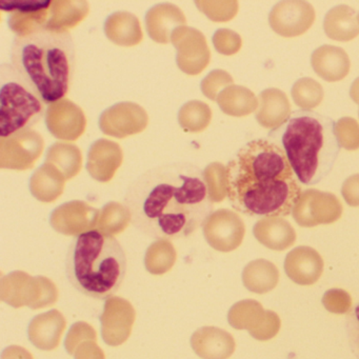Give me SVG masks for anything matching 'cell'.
<instances>
[{
	"label": "cell",
	"instance_id": "22",
	"mask_svg": "<svg viewBox=\"0 0 359 359\" xmlns=\"http://www.w3.org/2000/svg\"><path fill=\"white\" fill-rule=\"evenodd\" d=\"M346 331L351 351L359 359V304H355L346 314Z\"/></svg>",
	"mask_w": 359,
	"mask_h": 359
},
{
	"label": "cell",
	"instance_id": "21",
	"mask_svg": "<svg viewBox=\"0 0 359 359\" xmlns=\"http://www.w3.org/2000/svg\"><path fill=\"white\" fill-rule=\"evenodd\" d=\"M230 85H233V79L230 76V74H228L226 71L217 70L212 72L205 79L201 87H203V92L208 97L215 100L218 97V92Z\"/></svg>",
	"mask_w": 359,
	"mask_h": 359
},
{
	"label": "cell",
	"instance_id": "12",
	"mask_svg": "<svg viewBox=\"0 0 359 359\" xmlns=\"http://www.w3.org/2000/svg\"><path fill=\"white\" fill-rule=\"evenodd\" d=\"M289 98L278 89H266L259 94L256 119L266 129H277L291 115Z\"/></svg>",
	"mask_w": 359,
	"mask_h": 359
},
{
	"label": "cell",
	"instance_id": "26",
	"mask_svg": "<svg viewBox=\"0 0 359 359\" xmlns=\"http://www.w3.org/2000/svg\"><path fill=\"white\" fill-rule=\"evenodd\" d=\"M358 22H359V13H358Z\"/></svg>",
	"mask_w": 359,
	"mask_h": 359
},
{
	"label": "cell",
	"instance_id": "5",
	"mask_svg": "<svg viewBox=\"0 0 359 359\" xmlns=\"http://www.w3.org/2000/svg\"><path fill=\"white\" fill-rule=\"evenodd\" d=\"M128 260L125 250L111 233L91 229L74 237L67 252V279L87 297L106 300L125 280Z\"/></svg>",
	"mask_w": 359,
	"mask_h": 359
},
{
	"label": "cell",
	"instance_id": "7",
	"mask_svg": "<svg viewBox=\"0 0 359 359\" xmlns=\"http://www.w3.org/2000/svg\"><path fill=\"white\" fill-rule=\"evenodd\" d=\"M315 18L314 8L306 1H281L271 11L269 24L275 33L290 39L304 34Z\"/></svg>",
	"mask_w": 359,
	"mask_h": 359
},
{
	"label": "cell",
	"instance_id": "24",
	"mask_svg": "<svg viewBox=\"0 0 359 359\" xmlns=\"http://www.w3.org/2000/svg\"><path fill=\"white\" fill-rule=\"evenodd\" d=\"M344 198L352 205H359V175L352 176L344 186Z\"/></svg>",
	"mask_w": 359,
	"mask_h": 359
},
{
	"label": "cell",
	"instance_id": "13",
	"mask_svg": "<svg viewBox=\"0 0 359 359\" xmlns=\"http://www.w3.org/2000/svg\"><path fill=\"white\" fill-rule=\"evenodd\" d=\"M323 30L333 41L342 43L353 41L359 35L358 13L348 6L334 7L325 15Z\"/></svg>",
	"mask_w": 359,
	"mask_h": 359
},
{
	"label": "cell",
	"instance_id": "18",
	"mask_svg": "<svg viewBox=\"0 0 359 359\" xmlns=\"http://www.w3.org/2000/svg\"><path fill=\"white\" fill-rule=\"evenodd\" d=\"M335 130L341 148L348 151H354L359 148V125L354 118H340L336 123Z\"/></svg>",
	"mask_w": 359,
	"mask_h": 359
},
{
	"label": "cell",
	"instance_id": "3",
	"mask_svg": "<svg viewBox=\"0 0 359 359\" xmlns=\"http://www.w3.org/2000/svg\"><path fill=\"white\" fill-rule=\"evenodd\" d=\"M10 67L45 104L65 100L74 75L72 35L69 31L48 28L16 35L10 52Z\"/></svg>",
	"mask_w": 359,
	"mask_h": 359
},
{
	"label": "cell",
	"instance_id": "20",
	"mask_svg": "<svg viewBox=\"0 0 359 359\" xmlns=\"http://www.w3.org/2000/svg\"><path fill=\"white\" fill-rule=\"evenodd\" d=\"M214 45L219 53L224 55H233L241 50L243 41L237 33L222 29L214 35Z\"/></svg>",
	"mask_w": 359,
	"mask_h": 359
},
{
	"label": "cell",
	"instance_id": "2",
	"mask_svg": "<svg viewBox=\"0 0 359 359\" xmlns=\"http://www.w3.org/2000/svg\"><path fill=\"white\" fill-rule=\"evenodd\" d=\"M226 190L237 212L266 218L289 215L302 195L283 149L264 140L248 142L229 161Z\"/></svg>",
	"mask_w": 359,
	"mask_h": 359
},
{
	"label": "cell",
	"instance_id": "6",
	"mask_svg": "<svg viewBox=\"0 0 359 359\" xmlns=\"http://www.w3.org/2000/svg\"><path fill=\"white\" fill-rule=\"evenodd\" d=\"M45 102L16 77L10 65L1 66L0 138L30 129L45 115Z\"/></svg>",
	"mask_w": 359,
	"mask_h": 359
},
{
	"label": "cell",
	"instance_id": "11",
	"mask_svg": "<svg viewBox=\"0 0 359 359\" xmlns=\"http://www.w3.org/2000/svg\"><path fill=\"white\" fill-rule=\"evenodd\" d=\"M313 70L329 83L341 81L350 72L351 62L344 49L325 45L313 52L311 57Z\"/></svg>",
	"mask_w": 359,
	"mask_h": 359
},
{
	"label": "cell",
	"instance_id": "16",
	"mask_svg": "<svg viewBox=\"0 0 359 359\" xmlns=\"http://www.w3.org/2000/svg\"><path fill=\"white\" fill-rule=\"evenodd\" d=\"M218 104L231 116H248L258 109V100L251 90L241 86H231L220 92Z\"/></svg>",
	"mask_w": 359,
	"mask_h": 359
},
{
	"label": "cell",
	"instance_id": "9",
	"mask_svg": "<svg viewBox=\"0 0 359 359\" xmlns=\"http://www.w3.org/2000/svg\"><path fill=\"white\" fill-rule=\"evenodd\" d=\"M340 213L341 207L335 196L317 191L302 193L293 210L294 217L302 226L334 222L339 217Z\"/></svg>",
	"mask_w": 359,
	"mask_h": 359
},
{
	"label": "cell",
	"instance_id": "15",
	"mask_svg": "<svg viewBox=\"0 0 359 359\" xmlns=\"http://www.w3.org/2000/svg\"><path fill=\"white\" fill-rule=\"evenodd\" d=\"M37 317L31 323L29 336L31 341L41 350H53L60 342V335L64 331L65 321L60 315Z\"/></svg>",
	"mask_w": 359,
	"mask_h": 359
},
{
	"label": "cell",
	"instance_id": "14",
	"mask_svg": "<svg viewBox=\"0 0 359 359\" xmlns=\"http://www.w3.org/2000/svg\"><path fill=\"white\" fill-rule=\"evenodd\" d=\"M192 346L203 358L226 359L234 351V340L222 330L205 327L193 335Z\"/></svg>",
	"mask_w": 359,
	"mask_h": 359
},
{
	"label": "cell",
	"instance_id": "25",
	"mask_svg": "<svg viewBox=\"0 0 359 359\" xmlns=\"http://www.w3.org/2000/svg\"><path fill=\"white\" fill-rule=\"evenodd\" d=\"M350 96L353 102L359 107V77L355 79L354 83H352V87L350 89Z\"/></svg>",
	"mask_w": 359,
	"mask_h": 359
},
{
	"label": "cell",
	"instance_id": "19",
	"mask_svg": "<svg viewBox=\"0 0 359 359\" xmlns=\"http://www.w3.org/2000/svg\"><path fill=\"white\" fill-rule=\"evenodd\" d=\"M52 3L50 0H1L0 1V9L8 13L13 12H20V13H27V12L43 11V10L51 8Z\"/></svg>",
	"mask_w": 359,
	"mask_h": 359
},
{
	"label": "cell",
	"instance_id": "17",
	"mask_svg": "<svg viewBox=\"0 0 359 359\" xmlns=\"http://www.w3.org/2000/svg\"><path fill=\"white\" fill-rule=\"evenodd\" d=\"M292 98L302 110H312L323 102L325 92L318 81L310 77L298 79L292 88Z\"/></svg>",
	"mask_w": 359,
	"mask_h": 359
},
{
	"label": "cell",
	"instance_id": "10",
	"mask_svg": "<svg viewBox=\"0 0 359 359\" xmlns=\"http://www.w3.org/2000/svg\"><path fill=\"white\" fill-rule=\"evenodd\" d=\"M86 121V116L79 106L67 100H60L57 104H50L46 115L48 129L58 140H74L83 134V132L72 125L85 130L86 126L75 123L76 121Z\"/></svg>",
	"mask_w": 359,
	"mask_h": 359
},
{
	"label": "cell",
	"instance_id": "4",
	"mask_svg": "<svg viewBox=\"0 0 359 359\" xmlns=\"http://www.w3.org/2000/svg\"><path fill=\"white\" fill-rule=\"evenodd\" d=\"M335 126L320 113L296 110L269 137L281 144L297 180L314 186L329 175L339 155Z\"/></svg>",
	"mask_w": 359,
	"mask_h": 359
},
{
	"label": "cell",
	"instance_id": "23",
	"mask_svg": "<svg viewBox=\"0 0 359 359\" xmlns=\"http://www.w3.org/2000/svg\"><path fill=\"white\" fill-rule=\"evenodd\" d=\"M211 12L207 13L211 20L215 22H228L232 20L238 11V4L236 1H228V3H212Z\"/></svg>",
	"mask_w": 359,
	"mask_h": 359
},
{
	"label": "cell",
	"instance_id": "1",
	"mask_svg": "<svg viewBox=\"0 0 359 359\" xmlns=\"http://www.w3.org/2000/svg\"><path fill=\"white\" fill-rule=\"evenodd\" d=\"M205 171L189 161L149 169L129 184L123 207L132 226L155 241L187 238L213 214Z\"/></svg>",
	"mask_w": 359,
	"mask_h": 359
},
{
	"label": "cell",
	"instance_id": "8",
	"mask_svg": "<svg viewBox=\"0 0 359 359\" xmlns=\"http://www.w3.org/2000/svg\"><path fill=\"white\" fill-rule=\"evenodd\" d=\"M203 233L214 249L230 251L241 243L245 226L236 214L229 210H219L203 224Z\"/></svg>",
	"mask_w": 359,
	"mask_h": 359
}]
</instances>
